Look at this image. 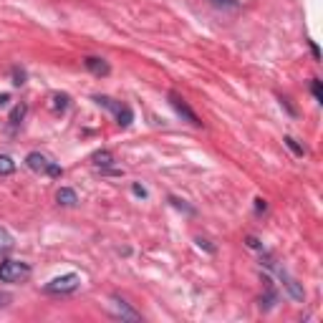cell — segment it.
I'll return each instance as SVG.
<instances>
[{
    "instance_id": "cell-1",
    "label": "cell",
    "mask_w": 323,
    "mask_h": 323,
    "mask_svg": "<svg viewBox=\"0 0 323 323\" xmlns=\"http://www.w3.org/2000/svg\"><path fill=\"white\" fill-rule=\"evenodd\" d=\"M30 265L20 260H3L0 263V283H23L30 278Z\"/></svg>"
},
{
    "instance_id": "cell-2",
    "label": "cell",
    "mask_w": 323,
    "mask_h": 323,
    "mask_svg": "<svg viewBox=\"0 0 323 323\" xmlns=\"http://www.w3.org/2000/svg\"><path fill=\"white\" fill-rule=\"evenodd\" d=\"M25 164H28L30 172L48 174V177H61V172H63L53 159H48L46 154H40V152H30V154L25 157Z\"/></svg>"
},
{
    "instance_id": "cell-3",
    "label": "cell",
    "mask_w": 323,
    "mask_h": 323,
    "mask_svg": "<svg viewBox=\"0 0 323 323\" xmlns=\"http://www.w3.org/2000/svg\"><path fill=\"white\" fill-rule=\"evenodd\" d=\"M78 288H81V278L76 273H66V275H58L51 283H46V293H51V296H68V293H76Z\"/></svg>"
},
{
    "instance_id": "cell-4",
    "label": "cell",
    "mask_w": 323,
    "mask_h": 323,
    "mask_svg": "<svg viewBox=\"0 0 323 323\" xmlns=\"http://www.w3.org/2000/svg\"><path fill=\"white\" fill-rule=\"evenodd\" d=\"M167 99H169L172 109H174V111H177V114H179V116H182L184 121H189L192 127H202V121H199V116H197V114L192 111V106H189V104H187V101H184V99H182L179 94L169 91V96H167Z\"/></svg>"
},
{
    "instance_id": "cell-5",
    "label": "cell",
    "mask_w": 323,
    "mask_h": 323,
    "mask_svg": "<svg viewBox=\"0 0 323 323\" xmlns=\"http://www.w3.org/2000/svg\"><path fill=\"white\" fill-rule=\"evenodd\" d=\"M84 66H86L94 76H109V73H111V66H109L104 58H99V56H86V58H84Z\"/></svg>"
},
{
    "instance_id": "cell-6",
    "label": "cell",
    "mask_w": 323,
    "mask_h": 323,
    "mask_svg": "<svg viewBox=\"0 0 323 323\" xmlns=\"http://www.w3.org/2000/svg\"><path fill=\"white\" fill-rule=\"evenodd\" d=\"M270 265H273V263H270ZM273 268H275V265H273ZM275 273L280 275V280H283V286H286V288H288V293H291V296H293L296 301H303V288L298 286V283H296L293 278H288V275H286V273H283L280 268H275Z\"/></svg>"
},
{
    "instance_id": "cell-7",
    "label": "cell",
    "mask_w": 323,
    "mask_h": 323,
    "mask_svg": "<svg viewBox=\"0 0 323 323\" xmlns=\"http://www.w3.org/2000/svg\"><path fill=\"white\" fill-rule=\"evenodd\" d=\"M56 199H58V205H63V207H76L78 205V194L71 187H61L56 192Z\"/></svg>"
},
{
    "instance_id": "cell-8",
    "label": "cell",
    "mask_w": 323,
    "mask_h": 323,
    "mask_svg": "<svg viewBox=\"0 0 323 323\" xmlns=\"http://www.w3.org/2000/svg\"><path fill=\"white\" fill-rule=\"evenodd\" d=\"M114 301V308H116V313L121 316V318H129V321H142V316L134 311V308H129V303H124V301H121V298H111Z\"/></svg>"
},
{
    "instance_id": "cell-9",
    "label": "cell",
    "mask_w": 323,
    "mask_h": 323,
    "mask_svg": "<svg viewBox=\"0 0 323 323\" xmlns=\"http://www.w3.org/2000/svg\"><path fill=\"white\" fill-rule=\"evenodd\" d=\"M91 159H94V167H99V169H111V164L116 162L111 152H96Z\"/></svg>"
},
{
    "instance_id": "cell-10",
    "label": "cell",
    "mask_w": 323,
    "mask_h": 323,
    "mask_svg": "<svg viewBox=\"0 0 323 323\" xmlns=\"http://www.w3.org/2000/svg\"><path fill=\"white\" fill-rule=\"evenodd\" d=\"M13 245H15L13 235H10L5 227H0V255H8V253L13 250Z\"/></svg>"
},
{
    "instance_id": "cell-11",
    "label": "cell",
    "mask_w": 323,
    "mask_h": 323,
    "mask_svg": "<svg viewBox=\"0 0 323 323\" xmlns=\"http://www.w3.org/2000/svg\"><path fill=\"white\" fill-rule=\"evenodd\" d=\"M15 159L13 157H8V154H0V177H8V174H13L15 172Z\"/></svg>"
},
{
    "instance_id": "cell-12",
    "label": "cell",
    "mask_w": 323,
    "mask_h": 323,
    "mask_svg": "<svg viewBox=\"0 0 323 323\" xmlns=\"http://www.w3.org/2000/svg\"><path fill=\"white\" fill-rule=\"evenodd\" d=\"M116 119H119V127H129V124H132V119H134V114H132V109H129V106L121 104V106H119V111H116Z\"/></svg>"
},
{
    "instance_id": "cell-13",
    "label": "cell",
    "mask_w": 323,
    "mask_h": 323,
    "mask_svg": "<svg viewBox=\"0 0 323 323\" xmlns=\"http://www.w3.org/2000/svg\"><path fill=\"white\" fill-rule=\"evenodd\" d=\"M25 111H28V106H25V104H18V106H15V109L10 111V124H13V127H18L20 121H23Z\"/></svg>"
},
{
    "instance_id": "cell-14",
    "label": "cell",
    "mask_w": 323,
    "mask_h": 323,
    "mask_svg": "<svg viewBox=\"0 0 323 323\" xmlns=\"http://www.w3.org/2000/svg\"><path fill=\"white\" fill-rule=\"evenodd\" d=\"M283 144H286V147H288V149H291L296 157H303V147H301V144H298L293 137H286V139H283Z\"/></svg>"
},
{
    "instance_id": "cell-15",
    "label": "cell",
    "mask_w": 323,
    "mask_h": 323,
    "mask_svg": "<svg viewBox=\"0 0 323 323\" xmlns=\"http://www.w3.org/2000/svg\"><path fill=\"white\" fill-rule=\"evenodd\" d=\"M53 101H56V104H53V109H56V111H58V109H61V111H66V109H68V96H66V94H61V96L56 94V96H53Z\"/></svg>"
},
{
    "instance_id": "cell-16",
    "label": "cell",
    "mask_w": 323,
    "mask_h": 323,
    "mask_svg": "<svg viewBox=\"0 0 323 323\" xmlns=\"http://www.w3.org/2000/svg\"><path fill=\"white\" fill-rule=\"evenodd\" d=\"M13 84H15V86H23V84H25V71L18 68V66L13 68Z\"/></svg>"
},
{
    "instance_id": "cell-17",
    "label": "cell",
    "mask_w": 323,
    "mask_h": 323,
    "mask_svg": "<svg viewBox=\"0 0 323 323\" xmlns=\"http://www.w3.org/2000/svg\"><path fill=\"white\" fill-rule=\"evenodd\" d=\"M311 89H313V96H316L318 101H323V86H321V81H318V78H313Z\"/></svg>"
},
{
    "instance_id": "cell-18",
    "label": "cell",
    "mask_w": 323,
    "mask_h": 323,
    "mask_svg": "<svg viewBox=\"0 0 323 323\" xmlns=\"http://www.w3.org/2000/svg\"><path fill=\"white\" fill-rule=\"evenodd\" d=\"M217 5H225V8H240V0H215Z\"/></svg>"
},
{
    "instance_id": "cell-19",
    "label": "cell",
    "mask_w": 323,
    "mask_h": 323,
    "mask_svg": "<svg viewBox=\"0 0 323 323\" xmlns=\"http://www.w3.org/2000/svg\"><path fill=\"white\" fill-rule=\"evenodd\" d=\"M172 202H174V207H179V210H184V212H189V215H194V210L192 207H187L182 199H177V197H172Z\"/></svg>"
},
{
    "instance_id": "cell-20",
    "label": "cell",
    "mask_w": 323,
    "mask_h": 323,
    "mask_svg": "<svg viewBox=\"0 0 323 323\" xmlns=\"http://www.w3.org/2000/svg\"><path fill=\"white\" fill-rule=\"evenodd\" d=\"M132 189H134V194H137V197H147V189H144L142 184H134Z\"/></svg>"
},
{
    "instance_id": "cell-21",
    "label": "cell",
    "mask_w": 323,
    "mask_h": 323,
    "mask_svg": "<svg viewBox=\"0 0 323 323\" xmlns=\"http://www.w3.org/2000/svg\"><path fill=\"white\" fill-rule=\"evenodd\" d=\"M248 245H250V248H255V250H260V248H263L260 242H258V237H248Z\"/></svg>"
},
{
    "instance_id": "cell-22",
    "label": "cell",
    "mask_w": 323,
    "mask_h": 323,
    "mask_svg": "<svg viewBox=\"0 0 323 323\" xmlns=\"http://www.w3.org/2000/svg\"><path fill=\"white\" fill-rule=\"evenodd\" d=\"M8 303H10V296H8V293H0V308L8 306Z\"/></svg>"
},
{
    "instance_id": "cell-23",
    "label": "cell",
    "mask_w": 323,
    "mask_h": 323,
    "mask_svg": "<svg viewBox=\"0 0 323 323\" xmlns=\"http://www.w3.org/2000/svg\"><path fill=\"white\" fill-rule=\"evenodd\" d=\"M311 51H313V56H316V58H321V51H318V46L313 43V40H311Z\"/></svg>"
},
{
    "instance_id": "cell-24",
    "label": "cell",
    "mask_w": 323,
    "mask_h": 323,
    "mask_svg": "<svg viewBox=\"0 0 323 323\" xmlns=\"http://www.w3.org/2000/svg\"><path fill=\"white\" fill-rule=\"evenodd\" d=\"M8 101H10V96H8V94H0V106H5Z\"/></svg>"
}]
</instances>
